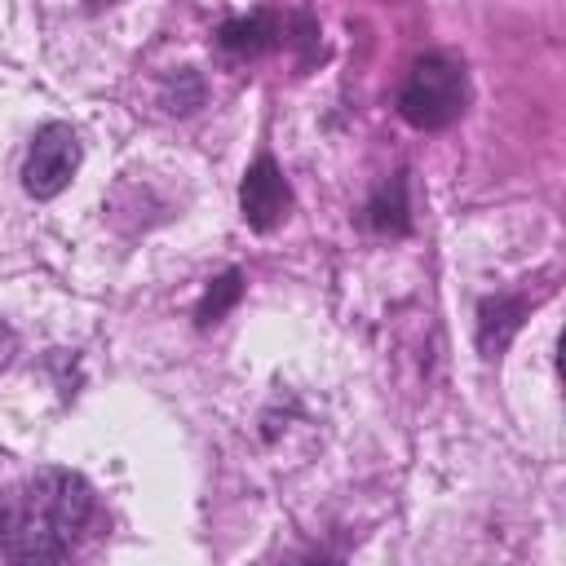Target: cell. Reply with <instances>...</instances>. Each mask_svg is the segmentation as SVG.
<instances>
[{
    "label": "cell",
    "mask_w": 566,
    "mask_h": 566,
    "mask_svg": "<svg viewBox=\"0 0 566 566\" xmlns=\"http://www.w3.org/2000/svg\"><path fill=\"white\" fill-rule=\"evenodd\" d=\"M93 517V491L71 469H40L0 495V557L62 562Z\"/></svg>",
    "instance_id": "obj_1"
},
{
    "label": "cell",
    "mask_w": 566,
    "mask_h": 566,
    "mask_svg": "<svg viewBox=\"0 0 566 566\" xmlns=\"http://www.w3.org/2000/svg\"><path fill=\"white\" fill-rule=\"evenodd\" d=\"M469 102V80L464 66L447 53H429L420 62H411L402 88H398V111L411 128H447L464 115Z\"/></svg>",
    "instance_id": "obj_2"
},
{
    "label": "cell",
    "mask_w": 566,
    "mask_h": 566,
    "mask_svg": "<svg viewBox=\"0 0 566 566\" xmlns=\"http://www.w3.org/2000/svg\"><path fill=\"white\" fill-rule=\"evenodd\" d=\"M80 168V137L71 133V124H44L22 159V190L31 199H53L71 186Z\"/></svg>",
    "instance_id": "obj_3"
},
{
    "label": "cell",
    "mask_w": 566,
    "mask_h": 566,
    "mask_svg": "<svg viewBox=\"0 0 566 566\" xmlns=\"http://www.w3.org/2000/svg\"><path fill=\"white\" fill-rule=\"evenodd\" d=\"M239 208H243V221H248L252 230H274V226L287 217L292 190H287V181H283V172H279V164H274L270 155H261V159L248 168V177H243V186H239Z\"/></svg>",
    "instance_id": "obj_4"
},
{
    "label": "cell",
    "mask_w": 566,
    "mask_h": 566,
    "mask_svg": "<svg viewBox=\"0 0 566 566\" xmlns=\"http://www.w3.org/2000/svg\"><path fill=\"white\" fill-rule=\"evenodd\" d=\"M270 35H274V27H270V18H261V13H252V18H230V22L217 31V40H221L226 53H261V49L270 44Z\"/></svg>",
    "instance_id": "obj_5"
},
{
    "label": "cell",
    "mask_w": 566,
    "mask_h": 566,
    "mask_svg": "<svg viewBox=\"0 0 566 566\" xmlns=\"http://www.w3.org/2000/svg\"><path fill=\"white\" fill-rule=\"evenodd\" d=\"M234 301H239V274L230 270V274H221V279L208 287V296H203V305H199V323H217Z\"/></svg>",
    "instance_id": "obj_6"
},
{
    "label": "cell",
    "mask_w": 566,
    "mask_h": 566,
    "mask_svg": "<svg viewBox=\"0 0 566 566\" xmlns=\"http://www.w3.org/2000/svg\"><path fill=\"white\" fill-rule=\"evenodd\" d=\"M9 354H13V332H9L4 323H0V367L9 363Z\"/></svg>",
    "instance_id": "obj_7"
},
{
    "label": "cell",
    "mask_w": 566,
    "mask_h": 566,
    "mask_svg": "<svg viewBox=\"0 0 566 566\" xmlns=\"http://www.w3.org/2000/svg\"><path fill=\"white\" fill-rule=\"evenodd\" d=\"M88 4H93V9H102V4H115V0H88Z\"/></svg>",
    "instance_id": "obj_8"
}]
</instances>
